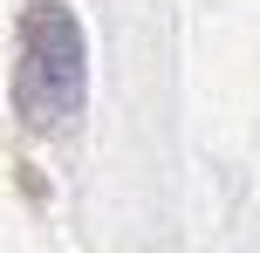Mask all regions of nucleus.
<instances>
[{"label":"nucleus","mask_w":260,"mask_h":253,"mask_svg":"<svg viewBox=\"0 0 260 253\" xmlns=\"http://www.w3.org/2000/svg\"><path fill=\"white\" fill-rule=\"evenodd\" d=\"M89 96V41L62 0H35L21 14V55H14V117L35 137H55L82 117Z\"/></svg>","instance_id":"f257e3e1"}]
</instances>
